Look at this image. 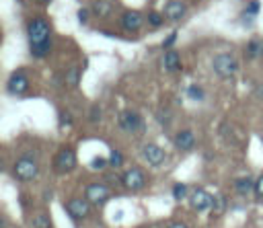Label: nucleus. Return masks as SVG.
Returning a JSON list of instances; mask_svg holds the SVG:
<instances>
[{
    "mask_svg": "<svg viewBox=\"0 0 263 228\" xmlns=\"http://www.w3.org/2000/svg\"><path fill=\"white\" fill-rule=\"evenodd\" d=\"M27 37H29L31 53L35 58L47 55V51L51 49V29L45 18H41V16L31 18L27 25Z\"/></svg>",
    "mask_w": 263,
    "mask_h": 228,
    "instance_id": "nucleus-1",
    "label": "nucleus"
},
{
    "mask_svg": "<svg viewBox=\"0 0 263 228\" xmlns=\"http://www.w3.org/2000/svg\"><path fill=\"white\" fill-rule=\"evenodd\" d=\"M212 68L220 78H230L238 72V62L232 53H218L212 60Z\"/></svg>",
    "mask_w": 263,
    "mask_h": 228,
    "instance_id": "nucleus-2",
    "label": "nucleus"
},
{
    "mask_svg": "<svg viewBox=\"0 0 263 228\" xmlns=\"http://www.w3.org/2000/svg\"><path fill=\"white\" fill-rule=\"evenodd\" d=\"M12 173H14V177L18 179V181H33V179H37V175H39V164H37V160L35 158H31V156H21L16 162H14V166H12Z\"/></svg>",
    "mask_w": 263,
    "mask_h": 228,
    "instance_id": "nucleus-3",
    "label": "nucleus"
},
{
    "mask_svg": "<svg viewBox=\"0 0 263 228\" xmlns=\"http://www.w3.org/2000/svg\"><path fill=\"white\" fill-rule=\"evenodd\" d=\"M53 166H55L58 173H70V170H74V166H76V152L72 148H62L55 154Z\"/></svg>",
    "mask_w": 263,
    "mask_h": 228,
    "instance_id": "nucleus-4",
    "label": "nucleus"
},
{
    "mask_svg": "<svg viewBox=\"0 0 263 228\" xmlns=\"http://www.w3.org/2000/svg\"><path fill=\"white\" fill-rule=\"evenodd\" d=\"M144 183H146L144 173H142V168H138V166L127 168V170L121 175V185H123L125 189H129V191H140V189L144 187Z\"/></svg>",
    "mask_w": 263,
    "mask_h": 228,
    "instance_id": "nucleus-5",
    "label": "nucleus"
},
{
    "mask_svg": "<svg viewBox=\"0 0 263 228\" xmlns=\"http://www.w3.org/2000/svg\"><path fill=\"white\" fill-rule=\"evenodd\" d=\"M84 195H86V201L88 203L101 205V203H105L109 199V187L103 185V183H90V185H86Z\"/></svg>",
    "mask_w": 263,
    "mask_h": 228,
    "instance_id": "nucleus-6",
    "label": "nucleus"
},
{
    "mask_svg": "<svg viewBox=\"0 0 263 228\" xmlns=\"http://www.w3.org/2000/svg\"><path fill=\"white\" fill-rule=\"evenodd\" d=\"M189 203H191V207H193L195 212H205V210H212V205H214V197H212L205 189L197 187V189L191 191V195H189Z\"/></svg>",
    "mask_w": 263,
    "mask_h": 228,
    "instance_id": "nucleus-7",
    "label": "nucleus"
},
{
    "mask_svg": "<svg viewBox=\"0 0 263 228\" xmlns=\"http://www.w3.org/2000/svg\"><path fill=\"white\" fill-rule=\"evenodd\" d=\"M119 127L123 129V131H132V134H136V131H140L142 127H144V119L140 117V113H136V111H123L121 115H119Z\"/></svg>",
    "mask_w": 263,
    "mask_h": 228,
    "instance_id": "nucleus-8",
    "label": "nucleus"
},
{
    "mask_svg": "<svg viewBox=\"0 0 263 228\" xmlns=\"http://www.w3.org/2000/svg\"><path fill=\"white\" fill-rule=\"evenodd\" d=\"M66 212H68V216H70L72 220H82V218H86V216H88L90 205H88V201H86V199L72 197V199L66 203Z\"/></svg>",
    "mask_w": 263,
    "mask_h": 228,
    "instance_id": "nucleus-9",
    "label": "nucleus"
},
{
    "mask_svg": "<svg viewBox=\"0 0 263 228\" xmlns=\"http://www.w3.org/2000/svg\"><path fill=\"white\" fill-rule=\"evenodd\" d=\"M27 88H29V80H27V74L21 72V70L14 72V74H10V78L6 80L8 94H23Z\"/></svg>",
    "mask_w": 263,
    "mask_h": 228,
    "instance_id": "nucleus-10",
    "label": "nucleus"
},
{
    "mask_svg": "<svg viewBox=\"0 0 263 228\" xmlns=\"http://www.w3.org/2000/svg\"><path fill=\"white\" fill-rule=\"evenodd\" d=\"M142 156L150 166H160L164 162V158H166V152L156 144H146L142 148Z\"/></svg>",
    "mask_w": 263,
    "mask_h": 228,
    "instance_id": "nucleus-11",
    "label": "nucleus"
},
{
    "mask_svg": "<svg viewBox=\"0 0 263 228\" xmlns=\"http://www.w3.org/2000/svg\"><path fill=\"white\" fill-rule=\"evenodd\" d=\"M144 25V16L138 10H127L121 14V27L125 31H140Z\"/></svg>",
    "mask_w": 263,
    "mask_h": 228,
    "instance_id": "nucleus-12",
    "label": "nucleus"
},
{
    "mask_svg": "<svg viewBox=\"0 0 263 228\" xmlns=\"http://www.w3.org/2000/svg\"><path fill=\"white\" fill-rule=\"evenodd\" d=\"M185 12H187V6L181 0H168L164 4V10H162L164 18H168V21H179Z\"/></svg>",
    "mask_w": 263,
    "mask_h": 228,
    "instance_id": "nucleus-13",
    "label": "nucleus"
},
{
    "mask_svg": "<svg viewBox=\"0 0 263 228\" xmlns=\"http://www.w3.org/2000/svg\"><path fill=\"white\" fill-rule=\"evenodd\" d=\"M175 146L181 150V152H187L195 146V136L191 129H181L177 136H175Z\"/></svg>",
    "mask_w": 263,
    "mask_h": 228,
    "instance_id": "nucleus-14",
    "label": "nucleus"
},
{
    "mask_svg": "<svg viewBox=\"0 0 263 228\" xmlns=\"http://www.w3.org/2000/svg\"><path fill=\"white\" fill-rule=\"evenodd\" d=\"M162 64H164V70H168V72H177V70L181 68V55H179L177 51L171 49V51L164 53Z\"/></svg>",
    "mask_w": 263,
    "mask_h": 228,
    "instance_id": "nucleus-15",
    "label": "nucleus"
},
{
    "mask_svg": "<svg viewBox=\"0 0 263 228\" xmlns=\"http://www.w3.org/2000/svg\"><path fill=\"white\" fill-rule=\"evenodd\" d=\"M234 189H236L238 195H247V193L255 191V181H253L249 175H247V177H240V179L234 181Z\"/></svg>",
    "mask_w": 263,
    "mask_h": 228,
    "instance_id": "nucleus-16",
    "label": "nucleus"
},
{
    "mask_svg": "<svg viewBox=\"0 0 263 228\" xmlns=\"http://www.w3.org/2000/svg\"><path fill=\"white\" fill-rule=\"evenodd\" d=\"M245 55H247L249 60H259V58H263V41L251 39L249 45H247V49H245Z\"/></svg>",
    "mask_w": 263,
    "mask_h": 228,
    "instance_id": "nucleus-17",
    "label": "nucleus"
},
{
    "mask_svg": "<svg viewBox=\"0 0 263 228\" xmlns=\"http://www.w3.org/2000/svg\"><path fill=\"white\" fill-rule=\"evenodd\" d=\"M90 8H92V14H95V16H99V18L109 16V14H111V10H113L111 2H107V0H95Z\"/></svg>",
    "mask_w": 263,
    "mask_h": 228,
    "instance_id": "nucleus-18",
    "label": "nucleus"
},
{
    "mask_svg": "<svg viewBox=\"0 0 263 228\" xmlns=\"http://www.w3.org/2000/svg\"><path fill=\"white\" fill-rule=\"evenodd\" d=\"M80 78H82V72H80V68H70L66 74H64V82H66V86H78V82H80Z\"/></svg>",
    "mask_w": 263,
    "mask_h": 228,
    "instance_id": "nucleus-19",
    "label": "nucleus"
},
{
    "mask_svg": "<svg viewBox=\"0 0 263 228\" xmlns=\"http://www.w3.org/2000/svg\"><path fill=\"white\" fill-rule=\"evenodd\" d=\"M224 212H226V197H224V195H216V197H214V205H212V216L218 218V216H222Z\"/></svg>",
    "mask_w": 263,
    "mask_h": 228,
    "instance_id": "nucleus-20",
    "label": "nucleus"
},
{
    "mask_svg": "<svg viewBox=\"0 0 263 228\" xmlns=\"http://www.w3.org/2000/svg\"><path fill=\"white\" fill-rule=\"evenodd\" d=\"M31 228H51L49 216L47 214H35L31 220Z\"/></svg>",
    "mask_w": 263,
    "mask_h": 228,
    "instance_id": "nucleus-21",
    "label": "nucleus"
},
{
    "mask_svg": "<svg viewBox=\"0 0 263 228\" xmlns=\"http://www.w3.org/2000/svg\"><path fill=\"white\" fill-rule=\"evenodd\" d=\"M173 197H175L177 201L185 199V197H187V185H185V183H177V185H173Z\"/></svg>",
    "mask_w": 263,
    "mask_h": 228,
    "instance_id": "nucleus-22",
    "label": "nucleus"
},
{
    "mask_svg": "<svg viewBox=\"0 0 263 228\" xmlns=\"http://www.w3.org/2000/svg\"><path fill=\"white\" fill-rule=\"evenodd\" d=\"M203 94H205V92H203V88H201V86L191 84V86L187 88V97H189V99H193V101H201V99H203Z\"/></svg>",
    "mask_w": 263,
    "mask_h": 228,
    "instance_id": "nucleus-23",
    "label": "nucleus"
},
{
    "mask_svg": "<svg viewBox=\"0 0 263 228\" xmlns=\"http://www.w3.org/2000/svg\"><path fill=\"white\" fill-rule=\"evenodd\" d=\"M109 164H111L113 168H119V166L123 164V154H121L119 150H111V154H109Z\"/></svg>",
    "mask_w": 263,
    "mask_h": 228,
    "instance_id": "nucleus-24",
    "label": "nucleus"
},
{
    "mask_svg": "<svg viewBox=\"0 0 263 228\" xmlns=\"http://www.w3.org/2000/svg\"><path fill=\"white\" fill-rule=\"evenodd\" d=\"M162 21H164V14H158V12H150V14H148V25H152L154 29L160 27Z\"/></svg>",
    "mask_w": 263,
    "mask_h": 228,
    "instance_id": "nucleus-25",
    "label": "nucleus"
},
{
    "mask_svg": "<svg viewBox=\"0 0 263 228\" xmlns=\"http://www.w3.org/2000/svg\"><path fill=\"white\" fill-rule=\"evenodd\" d=\"M175 41H177V31H173V33L162 41V47H164V49H171V47L175 45Z\"/></svg>",
    "mask_w": 263,
    "mask_h": 228,
    "instance_id": "nucleus-26",
    "label": "nucleus"
},
{
    "mask_svg": "<svg viewBox=\"0 0 263 228\" xmlns=\"http://www.w3.org/2000/svg\"><path fill=\"white\" fill-rule=\"evenodd\" d=\"M255 195H257L259 199H263V175L255 181Z\"/></svg>",
    "mask_w": 263,
    "mask_h": 228,
    "instance_id": "nucleus-27",
    "label": "nucleus"
},
{
    "mask_svg": "<svg viewBox=\"0 0 263 228\" xmlns=\"http://www.w3.org/2000/svg\"><path fill=\"white\" fill-rule=\"evenodd\" d=\"M99 119H101V107L95 105V107L90 109V121H99Z\"/></svg>",
    "mask_w": 263,
    "mask_h": 228,
    "instance_id": "nucleus-28",
    "label": "nucleus"
},
{
    "mask_svg": "<svg viewBox=\"0 0 263 228\" xmlns=\"http://www.w3.org/2000/svg\"><path fill=\"white\" fill-rule=\"evenodd\" d=\"M247 12H249V14H257V12H259V2H257V0H253V2L249 4Z\"/></svg>",
    "mask_w": 263,
    "mask_h": 228,
    "instance_id": "nucleus-29",
    "label": "nucleus"
},
{
    "mask_svg": "<svg viewBox=\"0 0 263 228\" xmlns=\"http://www.w3.org/2000/svg\"><path fill=\"white\" fill-rule=\"evenodd\" d=\"M107 162H109V160H105V158H95V160L90 162V166H92V168H101V166H105Z\"/></svg>",
    "mask_w": 263,
    "mask_h": 228,
    "instance_id": "nucleus-30",
    "label": "nucleus"
},
{
    "mask_svg": "<svg viewBox=\"0 0 263 228\" xmlns=\"http://www.w3.org/2000/svg\"><path fill=\"white\" fill-rule=\"evenodd\" d=\"M60 121H62V125H70V113H60Z\"/></svg>",
    "mask_w": 263,
    "mask_h": 228,
    "instance_id": "nucleus-31",
    "label": "nucleus"
},
{
    "mask_svg": "<svg viewBox=\"0 0 263 228\" xmlns=\"http://www.w3.org/2000/svg\"><path fill=\"white\" fill-rule=\"evenodd\" d=\"M86 18H88V12L86 10H78V21L80 23H86Z\"/></svg>",
    "mask_w": 263,
    "mask_h": 228,
    "instance_id": "nucleus-32",
    "label": "nucleus"
},
{
    "mask_svg": "<svg viewBox=\"0 0 263 228\" xmlns=\"http://www.w3.org/2000/svg\"><path fill=\"white\" fill-rule=\"evenodd\" d=\"M166 228H187V226H185L183 222H171V224H168Z\"/></svg>",
    "mask_w": 263,
    "mask_h": 228,
    "instance_id": "nucleus-33",
    "label": "nucleus"
},
{
    "mask_svg": "<svg viewBox=\"0 0 263 228\" xmlns=\"http://www.w3.org/2000/svg\"><path fill=\"white\" fill-rule=\"evenodd\" d=\"M255 90H257V97H259V99H263V86L259 84V86H255Z\"/></svg>",
    "mask_w": 263,
    "mask_h": 228,
    "instance_id": "nucleus-34",
    "label": "nucleus"
},
{
    "mask_svg": "<svg viewBox=\"0 0 263 228\" xmlns=\"http://www.w3.org/2000/svg\"><path fill=\"white\" fill-rule=\"evenodd\" d=\"M41 2H51V0H41Z\"/></svg>",
    "mask_w": 263,
    "mask_h": 228,
    "instance_id": "nucleus-35",
    "label": "nucleus"
}]
</instances>
